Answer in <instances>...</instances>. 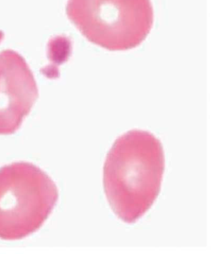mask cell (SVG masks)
<instances>
[{
	"label": "cell",
	"mask_w": 213,
	"mask_h": 254,
	"mask_svg": "<svg viewBox=\"0 0 213 254\" xmlns=\"http://www.w3.org/2000/svg\"><path fill=\"white\" fill-rule=\"evenodd\" d=\"M38 98L30 67L13 50L0 52V135L14 134Z\"/></svg>",
	"instance_id": "277c9868"
},
{
	"label": "cell",
	"mask_w": 213,
	"mask_h": 254,
	"mask_svg": "<svg viewBox=\"0 0 213 254\" xmlns=\"http://www.w3.org/2000/svg\"><path fill=\"white\" fill-rule=\"evenodd\" d=\"M165 169L163 145L152 133L133 129L116 139L106 156L103 186L116 216L133 223L158 198Z\"/></svg>",
	"instance_id": "6da1fadb"
},
{
	"label": "cell",
	"mask_w": 213,
	"mask_h": 254,
	"mask_svg": "<svg viewBox=\"0 0 213 254\" xmlns=\"http://www.w3.org/2000/svg\"><path fill=\"white\" fill-rule=\"evenodd\" d=\"M4 37V34L2 31H0V42H1L2 40H3Z\"/></svg>",
	"instance_id": "5b68a950"
},
{
	"label": "cell",
	"mask_w": 213,
	"mask_h": 254,
	"mask_svg": "<svg viewBox=\"0 0 213 254\" xmlns=\"http://www.w3.org/2000/svg\"><path fill=\"white\" fill-rule=\"evenodd\" d=\"M66 13L89 42L111 52L139 47L154 23L151 0H69Z\"/></svg>",
	"instance_id": "3957f363"
},
{
	"label": "cell",
	"mask_w": 213,
	"mask_h": 254,
	"mask_svg": "<svg viewBox=\"0 0 213 254\" xmlns=\"http://www.w3.org/2000/svg\"><path fill=\"white\" fill-rule=\"evenodd\" d=\"M58 197L54 181L33 164L19 162L0 168V239L20 240L38 231Z\"/></svg>",
	"instance_id": "7a4b0ae2"
}]
</instances>
